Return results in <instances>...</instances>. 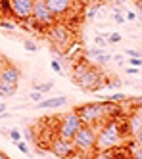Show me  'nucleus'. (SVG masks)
I'll return each instance as SVG.
<instances>
[{
  "label": "nucleus",
  "instance_id": "obj_30",
  "mask_svg": "<svg viewBox=\"0 0 142 159\" xmlns=\"http://www.w3.org/2000/svg\"><path fill=\"white\" fill-rule=\"evenodd\" d=\"M42 96H44V94H42V92H39V90H33V92L29 94V98H31L33 102H40V100H44Z\"/></svg>",
  "mask_w": 142,
  "mask_h": 159
},
{
  "label": "nucleus",
  "instance_id": "obj_35",
  "mask_svg": "<svg viewBox=\"0 0 142 159\" xmlns=\"http://www.w3.org/2000/svg\"><path fill=\"white\" fill-rule=\"evenodd\" d=\"M73 159H92V155H81V153H75Z\"/></svg>",
  "mask_w": 142,
  "mask_h": 159
},
{
  "label": "nucleus",
  "instance_id": "obj_38",
  "mask_svg": "<svg viewBox=\"0 0 142 159\" xmlns=\"http://www.w3.org/2000/svg\"><path fill=\"white\" fill-rule=\"evenodd\" d=\"M96 2H100V4H104V2H108V0H96Z\"/></svg>",
  "mask_w": 142,
  "mask_h": 159
},
{
  "label": "nucleus",
  "instance_id": "obj_15",
  "mask_svg": "<svg viewBox=\"0 0 142 159\" xmlns=\"http://www.w3.org/2000/svg\"><path fill=\"white\" fill-rule=\"evenodd\" d=\"M16 92H17V84H10V83L0 81V98H2V100L12 98Z\"/></svg>",
  "mask_w": 142,
  "mask_h": 159
},
{
  "label": "nucleus",
  "instance_id": "obj_26",
  "mask_svg": "<svg viewBox=\"0 0 142 159\" xmlns=\"http://www.w3.org/2000/svg\"><path fill=\"white\" fill-rule=\"evenodd\" d=\"M119 86H121V81L115 79V77H111V79L106 81V88H119Z\"/></svg>",
  "mask_w": 142,
  "mask_h": 159
},
{
  "label": "nucleus",
  "instance_id": "obj_25",
  "mask_svg": "<svg viewBox=\"0 0 142 159\" xmlns=\"http://www.w3.org/2000/svg\"><path fill=\"white\" fill-rule=\"evenodd\" d=\"M108 44H117V42H121V35L119 33H108Z\"/></svg>",
  "mask_w": 142,
  "mask_h": 159
},
{
  "label": "nucleus",
  "instance_id": "obj_41",
  "mask_svg": "<svg viewBox=\"0 0 142 159\" xmlns=\"http://www.w3.org/2000/svg\"><path fill=\"white\" fill-rule=\"evenodd\" d=\"M54 159H56V157H54Z\"/></svg>",
  "mask_w": 142,
  "mask_h": 159
},
{
  "label": "nucleus",
  "instance_id": "obj_28",
  "mask_svg": "<svg viewBox=\"0 0 142 159\" xmlns=\"http://www.w3.org/2000/svg\"><path fill=\"white\" fill-rule=\"evenodd\" d=\"M16 146H17V150H19L21 153H25V155H31V153H29V146H27L25 142H23V140H19Z\"/></svg>",
  "mask_w": 142,
  "mask_h": 159
},
{
  "label": "nucleus",
  "instance_id": "obj_2",
  "mask_svg": "<svg viewBox=\"0 0 142 159\" xmlns=\"http://www.w3.org/2000/svg\"><path fill=\"white\" fill-rule=\"evenodd\" d=\"M121 106L119 104H113V102H106V100H100V102H90V104H83L79 107H75L79 119L83 121V125H90V127H102V125L111 119V117H117L121 113L119 109Z\"/></svg>",
  "mask_w": 142,
  "mask_h": 159
},
{
  "label": "nucleus",
  "instance_id": "obj_37",
  "mask_svg": "<svg viewBox=\"0 0 142 159\" xmlns=\"http://www.w3.org/2000/svg\"><path fill=\"white\" fill-rule=\"evenodd\" d=\"M0 159H10V157H8V155H6L4 152H0Z\"/></svg>",
  "mask_w": 142,
  "mask_h": 159
},
{
  "label": "nucleus",
  "instance_id": "obj_39",
  "mask_svg": "<svg viewBox=\"0 0 142 159\" xmlns=\"http://www.w3.org/2000/svg\"><path fill=\"white\" fill-rule=\"evenodd\" d=\"M6 61V60H4ZM4 61H0V71H2V65H4Z\"/></svg>",
  "mask_w": 142,
  "mask_h": 159
},
{
  "label": "nucleus",
  "instance_id": "obj_31",
  "mask_svg": "<svg viewBox=\"0 0 142 159\" xmlns=\"http://www.w3.org/2000/svg\"><path fill=\"white\" fill-rule=\"evenodd\" d=\"M125 54L129 56V58H142V52L133 50V48H127V50H125Z\"/></svg>",
  "mask_w": 142,
  "mask_h": 159
},
{
  "label": "nucleus",
  "instance_id": "obj_36",
  "mask_svg": "<svg viewBox=\"0 0 142 159\" xmlns=\"http://www.w3.org/2000/svg\"><path fill=\"white\" fill-rule=\"evenodd\" d=\"M4 111H8V106L4 104V102H0V115H2Z\"/></svg>",
  "mask_w": 142,
  "mask_h": 159
},
{
  "label": "nucleus",
  "instance_id": "obj_10",
  "mask_svg": "<svg viewBox=\"0 0 142 159\" xmlns=\"http://www.w3.org/2000/svg\"><path fill=\"white\" fill-rule=\"evenodd\" d=\"M48 148H50V153H54L56 159H73L75 153H77L73 142L62 140V138H58V136L52 138V142L48 144Z\"/></svg>",
  "mask_w": 142,
  "mask_h": 159
},
{
  "label": "nucleus",
  "instance_id": "obj_34",
  "mask_svg": "<svg viewBox=\"0 0 142 159\" xmlns=\"http://www.w3.org/2000/svg\"><path fill=\"white\" fill-rule=\"evenodd\" d=\"M113 60H115V63H117V65H123V63L127 61L123 56H119V54H115V56H113Z\"/></svg>",
  "mask_w": 142,
  "mask_h": 159
},
{
  "label": "nucleus",
  "instance_id": "obj_14",
  "mask_svg": "<svg viewBox=\"0 0 142 159\" xmlns=\"http://www.w3.org/2000/svg\"><path fill=\"white\" fill-rule=\"evenodd\" d=\"M110 159H133V152L131 148H125V146L113 148V150H110Z\"/></svg>",
  "mask_w": 142,
  "mask_h": 159
},
{
  "label": "nucleus",
  "instance_id": "obj_32",
  "mask_svg": "<svg viewBox=\"0 0 142 159\" xmlns=\"http://www.w3.org/2000/svg\"><path fill=\"white\" fill-rule=\"evenodd\" d=\"M125 19H127V21H136V19H138V16H136V12L129 10V12H125Z\"/></svg>",
  "mask_w": 142,
  "mask_h": 159
},
{
  "label": "nucleus",
  "instance_id": "obj_20",
  "mask_svg": "<svg viewBox=\"0 0 142 159\" xmlns=\"http://www.w3.org/2000/svg\"><path fill=\"white\" fill-rule=\"evenodd\" d=\"M8 138L14 142V144H17L19 140H23V134H21L19 129H10V130H8Z\"/></svg>",
  "mask_w": 142,
  "mask_h": 159
},
{
  "label": "nucleus",
  "instance_id": "obj_6",
  "mask_svg": "<svg viewBox=\"0 0 142 159\" xmlns=\"http://www.w3.org/2000/svg\"><path fill=\"white\" fill-rule=\"evenodd\" d=\"M81 125H83V121L79 119L77 111L75 109L73 111H67V113H64V115L58 119L56 136H58V138H62V140L71 142V140H73V136L77 134V130L81 129Z\"/></svg>",
  "mask_w": 142,
  "mask_h": 159
},
{
  "label": "nucleus",
  "instance_id": "obj_27",
  "mask_svg": "<svg viewBox=\"0 0 142 159\" xmlns=\"http://www.w3.org/2000/svg\"><path fill=\"white\" fill-rule=\"evenodd\" d=\"M94 42H96L98 48H106V46H108V40H106L104 35H96V37H94Z\"/></svg>",
  "mask_w": 142,
  "mask_h": 159
},
{
  "label": "nucleus",
  "instance_id": "obj_3",
  "mask_svg": "<svg viewBox=\"0 0 142 159\" xmlns=\"http://www.w3.org/2000/svg\"><path fill=\"white\" fill-rule=\"evenodd\" d=\"M71 79L77 86H81L83 90L88 92H98V90L106 88V79L108 75H104L102 69L94 63H87V61H75L71 67Z\"/></svg>",
  "mask_w": 142,
  "mask_h": 159
},
{
  "label": "nucleus",
  "instance_id": "obj_8",
  "mask_svg": "<svg viewBox=\"0 0 142 159\" xmlns=\"http://www.w3.org/2000/svg\"><path fill=\"white\" fill-rule=\"evenodd\" d=\"M56 21L58 19L50 12V8L46 6V0H35V4H33V23L37 27L48 29L50 25L56 23Z\"/></svg>",
  "mask_w": 142,
  "mask_h": 159
},
{
  "label": "nucleus",
  "instance_id": "obj_16",
  "mask_svg": "<svg viewBox=\"0 0 142 159\" xmlns=\"http://www.w3.org/2000/svg\"><path fill=\"white\" fill-rule=\"evenodd\" d=\"M100 10H102V4H100V2L90 4V6L85 10V17H87V19H94V17H96V14L100 12Z\"/></svg>",
  "mask_w": 142,
  "mask_h": 159
},
{
  "label": "nucleus",
  "instance_id": "obj_9",
  "mask_svg": "<svg viewBox=\"0 0 142 159\" xmlns=\"http://www.w3.org/2000/svg\"><path fill=\"white\" fill-rule=\"evenodd\" d=\"M33 4L35 0H10L12 17L17 21H23V23L33 21Z\"/></svg>",
  "mask_w": 142,
  "mask_h": 159
},
{
  "label": "nucleus",
  "instance_id": "obj_17",
  "mask_svg": "<svg viewBox=\"0 0 142 159\" xmlns=\"http://www.w3.org/2000/svg\"><path fill=\"white\" fill-rule=\"evenodd\" d=\"M102 100H106V102H113V104H123V102H127V100H129V96H127V94H123V92H115V94L106 96V98H102Z\"/></svg>",
  "mask_w": 142,
  "mask_h": 159
},
{
  "label": "nucleus",
  "instance_id": "obj_19",
  "mask_svg": "<svg viewBox=\"0 0 142 159\" xmlns=\"http://www.w3.org/2000/svg\"><path fill=\"white\" fill-rule=\"evenodd\" d=\"M33 88L35 90H39V92H42V94H46V92H50V90L54 88V83H42V84H39V83H33Z\"/></svg>",
  "mask_w": 142,
  "mask_h": 159
},
{
  "label": "nucleus",
  "instance_id": "obj_21",
  "mask_svg": "<svg viewBox=\"0 0 142 159\" xmlns=\"http://www.w3.org/2000/svg\"><path fill=\"white\" fill-rule=\"evenodd\" d=\"M127 104L131 106L133 109H142V94L140 96H131L127 100Z\"/></svg>",
  "mask_w": 142,
  "mask_h": 159
},
{
  "label": "nucleus",
  "instance_id": "obj_18",
  "mask_svg": "<svg viewBox=\"0 0 142 159\" xmlns=\"http://www.w3.org/2000/svg\"><path fill=\"white\" fill-rule=\"evenodd\" d=\"M111 19L115 21L117 25H123L125 21H127V19H125V14L121 12V8H119V6H113V14H111Z\"/></svg>",
  "mask_w": 142,
  "mask_h": 159
},
{
  "label": "nucleus",
  "instance_id": "obj_23",
  "mask_svg": "<svg viewBox=\"0 0 142 159\" xmlns=\"http://www.w3.org/2000/svg\"><path fill=\"white\" fill-rule=\"evenodd\" d=\"M131 152H133V159H142V144H133L131 146Z\"/></svg>",
  "mask_w": 142,
  "mask_h": 159
},
{
  "label": "nucleus",
  "instance_id": "obj_12",
  "mask_svg": "<svg viewBox=\"0 0 142 159\" xmlns=\"http://www.w3.org/2000/svg\"><path fill=\"white\" fill-rule=\"evenodd\" d=\"M85 58H88L90 61H94L96 65H106V63H110L111 61V54H108L104 48H88L85 50Z\"/></svg>",
  "mask_w": 142,
  "mask_h": 159
},
{
  "label": "nucleus",
  "instance_id": "obj_5",
  "mask_svg": "<svg viewBox=\"0 0 142 159\" xmlns=\"http://www.w3.org/2000/svg\"><path fill=\"white\" fill-rule=\"evenodd\" d=\"M96 134H98L96 127L81 125V129L73 136V140H71L75 146V152L81 153V155H92L96 152Z\"/></svg>",
  "mask_w": 142,
  "mask_h": 159
},
{
  "label": "nucleus",
  "instance_id": "obj_4",
  "mask_svg": "<svg viewBox=\"0 0 142 159\" xmlns=\"http://www.w3.org/2000/svg\"><path fill=\"white\" fill-rule=\"evenodd\" d=\"M46 39L58 52H65L73 44V29L65 21H56L54 25L46 29Z\"/></svg>",
  "mask_w": 142,
  "mask_h": 159
},
{
  "label": "nucleus",
  "instance_id": "obj_11",
  "mask_svg": "<svg viewBox=\"0 0 142 159\" xmlns=\"http://www.w3.org/2000/svg\"><path fill=\"white\" fill-rule=\"evenodd\" d=\"M19 79H21V69H19V67L14 65V63L4 61L2 71H0V81L10 83V84H17V83H19Z\"/></svg>",
  "mask_w": 142,
  "mask_h": 159
},
{
  "label": "nucleus",
  "instance_id": "obj_7",
  "mask_svg": "<svg viewBox=\"0 0 142 159\" xmlns=\"http://www.w3.org/2000/svg\"><path fill=\"white\" fill-rule=\"evenodd\" d=\"M46 6L58 21H64L65 17H75L77 16V0H46Z\"/></svg>",
  "mask_w": 142,
  "mask_h": 159
},
{
  "label": "nucleus",
  "instance_id": "obj_29",
  "mask_svg": "<svg viewBox=\"0 0 142 159\" xmlns=\"http://www.w3.org/2000/svg\"><path fill=\"white\" fill-rule=\"evenodd\" d=\"M125 63H129L131 67H142V58H129Z\"/></svg>",
  "mask_w": 142,
  "mask_h": 159
},
{
  "label": "nucleus",
  "instance_id": "obj_33",
  "mask_svg": "<svg viewBox=\"0 0 142 159\" xmlns=\"http://www.w3.org/2000/svg\"><path fill=\"white\" fill-rule=\"evenodd\" d=\"M138 71H140V67H131V65H129L127 69H125L127 75H138Z\"/></svg>",
  "mask_w": 142,
  "mask_h": 159
},
{
  "label": "nucleus",
  "instance_id": "obj_40",
  "mask_svg": "<svg viewBox=\"0 0 142 159\" xmlns=\"http://www.w3.org/2000/svg\"><path fill=\"white\" fill-rule=\"evenodd\" d=\"M138 19H142V10H140V16H138Z\"/></svg>",
  "mask_w": 142,
  "mask_h": 159
},
{
  "label": "nucleus",
  "instance_id": "obj_24",
  "mask_svg": "<svg viewBox=\"0 0 142 159\" xmlns=\"http://www.w3.org/2000/svg\"><path fill=\"white\" fill-rule=\"evenodd\" d=\"M50 67H52V71H56V73H64V67H62L60 58H54V60L50 61Z\"/></svg>",
  "mask_w": 142,
  "mask_h": 159
},
{
  "label": "nucleus",
  "instance_id": "obj_13",
  "mask_svg": "<svg viewBox=\"0 0 142 159\" xmlns=\"http://www.w3.org/2000/svg\"><path fill=\"white\" fill-rule=\"evenodd\" d=\"M67 104V96H54V98H46L39 102V107L42 109H54V107H62Z\"/></svg>",
  "mask_w": 142,
  "mask_h": 159
},
{
  "label": "nucleus",
  "instance_id": "obj_1",
  "mask_svg": "<svg viewBox=\"0 0 142 159\" xmlns=\"http://www.w3.org/2000/svg\"><path fill=\"white\" fill-rule=\"evenodd\" d=\"M129 136V125L123 117H111L102 127H98L96 134V152L113 150V148L125 146V138Z\"/></svg>",
  "mask_w": 142,
  "mask_h": 159
},
{
  "label": "nucleus",
  "instance_id": "obj_22",
  "mask_svg": "<svg viewBox=\"0 0 142 159\" xmlns=\"http://www.w3.org/2000/svg\"><path fill=\"white\" fill-rule=\"evenodd\" d=\"M23 48H25L27 52H39L37 42H33V40H29V39H23Z\"/></svg>",
  "mask_w": 142,
  "mask_h": 159
}]
</instances>
